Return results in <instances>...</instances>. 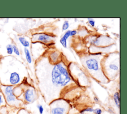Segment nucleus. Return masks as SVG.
<instances>
[{
	"label": "nucleus",
	"mask_w": 127,
	"mask_h": 114,
	"mask_svg": "<svg viewBox=\"0 0 127 114\" xmlns=\"http://www.w3.org/2000/svg\"><path fill=\"white\" fill-rule=\"evenodd\" d=\"M53 37L45 33L36 34L33 35V41H38L44 43H47L52 41Z\"/></svg>",
	"instance_id": "6"
},
{
	"label": "nucleus",
	"mask_w": 127,
	"mask_h": 114,
	"mask_svg": "<svg viewBox=\"0 0 127 114\" xmlns=\"http://www.w3.org/2000/svg\"><path fill=\"white\" fill-rule=\"evenodd\" d=\"M37 108L39 111L40 114H43L44 112V108L41 104H38L37 105Z\"/></svg>",
	"instance_id": "18"
},
{
	"label": "nucleus",
	"mask_w": 127,
	"mask_h": 114,
	"mask_svg": "<svg viewBox=\"0 0 127 114\" xmlns=\"http://www.w3.org/2000/svg\"><path fill=\"white\" fill-rule=\"evenodd\" d=\"M50 81L53 88L60 91L67 86L71 82V79L65 66L61 63H59L53 67Z\"/></svg>",
	"instance_id": "1"
},
{
	"label": "nucleus",
	"mask_w": 127,
	"mask_h": 114,
	"mask_svg": "<svg viewBox=\"0 0 127 114\" xmlns=\"http://www.w3.org/2000/svg\"><path fill=\"white\" fill-rule=\"evenodd\" d=\"M70 30H68L64 34V36H63V37H64V39H65L66 40H67L69 37L70 36Z\"/></svg>",
	"instance_id": "20"
},
{
	"label": "nucleus",
	"mask_w": 127,
	"mask_h": 114,
	"mask_svg": "<svg viewBox=\"0 0 127 114\" xmlns=\"http://www.w3.org/2000/svg\"><path fill=\"white\" fill-rule=\"evenodd\" d=\"M93 111H94V109L93 108L89 107V108H87L84 109L82 110H81L80 111V114H84L85 113H88V112L93 113Z\"/></svg>",
	"instance_id": "13"
},
{
	"label": "nucleus",
	"mask_w": 127,
	"mask_h": 114,
	"mask_svg": "<svg viewBox=\"0 0 127 114\" xmlns=\"http://www.w3.org/2000/svg\"><path fill=\"white\" fill-rule=\"evenodd\" d=\"M17 114H32L29 112L28 111H27L25 109L21 108L18 111Z\"/></svg>",
	"instance_id": "16"
},
{
	"label": "nucleus",
	"mask_w": 127,
	"mask_h": 114,
	"mask_svg": "<svg viewBox=\"0 0 127 114\" xmlns=\"http://www.w3.org/2000/svg\"><path fill=\"white\" fill-rule=\"evenodd\" d=\"M85 64L87 69L91 72V74L98 80L104 82L107 80L105 77L101 75V73L103 74V73L100 69L99 61L96 58L94 57L87 58L85 61Z\"/></svg>",
	"instance_id": "3"
},
{
	"label": "nucleus",
	"mask_w": 127,
	"mask_h": 114,
	"mask_svg": "<svg viewBox=\"0 0 127 114\" xmlns=\"http://www.w3.org/2000/svg\"><path fill=\"white\" fill-rule=\"evenodd\" d=\"M6 106V103L5 100V98L3 94L0 90V109L3 107H5Z\"/></svg>",
	"instance_id": "11"
},
{
	"label": "nucleus",
	"mask_w": 127,
	"mask_h": 114,
	"mask_svg": "<svg viewBox=\"0 0 127 114\" xmlns=\"http://www.w3.org/2000/svg\"><path fill=\"white\" fill-rule=\"evenodd\" d=\"M94 101L96 102H99V99H98V98L97 97H94Z\"/></svg>",
	"instance_id": "23"
},
{
	"label": "nucleus",
	"mask_w": 127,
	"mask_h": 114,
	"mask_svg": "<svg viewBox=\"0 0 127 114\" xmlns=\"http://www.w3.org/2000/svg\"><path fill=\"white\" fill-rule=\"evenodd\" d=\"M77 33V31L76 30H72L70 31V36H73L74 35H75V34H76Z\"/></svg>",
	"instance_id": "22"
},
{
	"label": "nucleus",
	"mask_w": 127,
	"mask_h": 114,
	"mask_svg": "<svg viewBox=\"0 0 127 114\" xmlns=\"http://www.w3.org/2000/svg\"><path fill=\"white\" fill-rule=\"evenodd\" d=\"M18 41L20 42V43L25 48H27L30 46V43L24 37H22V36L19 37Z\"/></svg>",
	"instance_id": "8"
},
{
	"label": "nucleus",
	"mask_w": 127,
	"mask_h": 114,
	"mask_svg": "<svg viewBox=\"0 0 127 114\" xmlns=\"http://www.w3.org/2000/svg\"><path fill=\"white\" fill-rule=\"evenodd\" d=\"M69 26V24L68 21L67 20H65L63 24V26H62L63 30H67Z\"/></svg>",
	"instance_id": "15"
},
{
	"label": "nucleus",
	"mask_w": 127,
	"mask_h": 114,
	"mask_svg": "<svg viewBox=\"0 0 127 114\" xmlns=\"http://www.w3.org/2000/svg\"><path fill=\"white\" fill-rule=\"evenodd\" d=\"M24 54L25 55V58H26V59L27 62L29 64L31 63H32V57H31L29 50L27 48H25L24 49Z\"/></svg>",
	"instance_id": "9"
},
{
	"label": "nucleus",
	"mask_w": 127,
	"mask_h": 114,
	"mask_svg": "<svg viewBox=\"0 0 127 114\" xmlns=\"http://www.w3.org/2000/svg\"><path fill=\"white\" fill-rule=\"evenodd\" d=\"M6 50L7 54L9 55H11L13 54V47H12V45L11 44H8L6 45Z\"/></svg>",
	"instance_id": "12"
},
{
	"label": "nucleus",
	"mask_w": 127,
	"mask_h": 114,
	"mask_svg": "<svg viewBox=\"0 0 127 114\" xmlns=\"http://www.w3.org/2000/svg\"><path fill=\"white\" fill-rule=\"evenodd\" d=\"M22 94L23 100L28 103H33L37 97L35 89L32 87H27L23 90Z\"/></svg>",
	"instance_id": "5"
},
{
	"label": "nucleus",
	"mask_w": 127,
	"mask_h": 114,
	"mask_svg": "<svg viewBox=\"0 0 127 114\" xmlns=\"http://www.w3.org/2000/svg\"><path fill=\"white\" fill-rule=\"evenodd\" d=\"M13 86L0 85V90L3 94L6 105L10 107L19 108L23 104L22 101L16 97L13 93Z\"/></svg>",
	"instance_id": "2"
},
{
	"label": "nucleus",
	"mask_w": 127,
	"mask_h": 114,
	"mask_svg": "<svg viewBox=\"0 0 127 114\" xmlns=\"http://www.w3.org/2000/svg\"><path fill=\"white\" fill-rule=\"evenodd\" d=\"M108 71L109 72V77L110 76L111 72L114 73V76L115 75V72H118L119 70V62L115 63V61L110 62L108 65Z\"/></svg>",
	"instance_id": "7"
},
{
	"label": "nucleus",
	"mask_w": 127,
	"mask_h": 114,
	"mask_svg": "<svg viewBox=\"0 0 127 114\" xmlns=\"http://www.w3.org/2000/svg\"><path fill=\"white\" fill-rule=\"evenodd\" d=\"M12 47H13V53L17 56H20V52L19 51V49L18 48H17V47L14 45V44H13L12 45Z\"/></svg>",
	"instance_id": "14"
},
{
	"label": "nucleus",
	"mask_w": 127,
	"mask_h": 114,
	"mask_svg": "<svg viewBox=\"0 0 127 114\" xmlns=\"http://www.w3.org/2000/svg\"><path fill=\"white\" fill-rule=\"evenodd\" d=\"M114 102L118 108H120V94L119 92H116L114 93L113 96Z\"/></svg>",
	"instance_id": "10"
},
{
	"label": "nucleus",
	"mask_w": 127,
	"mask_h": 114,
	"mask_svg": "<svg viewBox=\"0 0 127 114\" xmlns=\"http://www.w3.org/2000/svg\"><path fill=\"white\" fill-rule=\"evenodd\" d=\"M51 114H67L69 109L68 103L64 100H55L50 105Z\"/></svg>",
	"instance_id": "4"
},
{
	"label": "nucleus",
	"mask_w": 127,
	"mask_h": 114,
	"mask_svg": "<svg viewBox=\"0 0 127 114\" xmlns=\"http://www.w3.org/2000/svg\"><path fill=\"white\" fill-rule=\"evenodd\" d=\"M88 22L90 24V25L92 27H94L95 26V21L92 19V18H88Z\"/></svg>",
	"instance_id": "21"
},
{
	"label": "nucleus",
	"mask_w": 127,
	"mask_h": 114,
	"mask_svg": "<svg viewBox=\"0 0 127 114\" xmlns=\"http://www.w3.org/2000/svg\"><path fill=\"white\" fill-rule=\"evenodd\" d=\"M93 113H94V114H102V111L100 108H96L95 109H94Z\"/></svg>",
	"instance_id": "19"
},
{
	"label": "nucleus",
	"mask_w": 127,
	"mask_h": 114,
	"mask_svg": "<svg viewBox=\"0 0 127 114\" xmlns=\"http://www.w3.org/2000/svg\"><path fill=\"white\" fill-rule=\"evenodd\" d=\"M60 42L61 43V44H62V45L65 48H66L67 47V42H66V40L65 39H64V37H62L61 39L60 40Z\"/></svg>",
	"instance_id": "17"
}]
</instances>
